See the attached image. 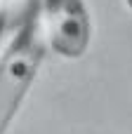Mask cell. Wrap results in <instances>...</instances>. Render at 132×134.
I'll list each match as a JSON object with an SVG mask.
<instances>
[{
  "instance_id": "obj_3",
  "label": "cell",
  "mask_w": 132,
  "mask_h": 134,
  "mask_svg": "<svg viewBox=\"0 0 132 134\" xmlns=\"http://www.w3.org/2000/svg\"><path fill=\"white\" fill-rule=\"evenodd\" d=\"M9 9H12V0H0V57H2V40L7 33V21H9Z\"/></svg>"
},
{
  "instance_id": "obj_2",
  "label": "cell",
  "mask_w": 132,
  "mask_h": 134,
  "mask_svg": "<svg viewBox=\"0 0 132 134\" xmlns=\"http://www.w3.org/2000/svg\"><path fill=\"white\" fill-rule=\"evenodd\" d=\"M47 52L78 61L92 45V14L87 0H40L38 7Z\"/></svg>"
},
{
  "instance_id": "obj_1",
  "label": "cell",
  "mask_w": 132,
  "mask_h": 134,
  "mask_svg": "<svg viewBox=\"0 0 132 134\" xmlns=\"http://www.w3.org/2000/svg\"><path fill=\"white\" fill-rule=\"evenodd\" d=\"M45 54L47 45L43 38L40 14L33 9L21 21L0 57V134H7L24 101L28 99Z\"/></svg>"
},
{
  "instance_id": "obj_4",
  "label": "cell",
  "mask_w": 132,
  "mask_h": 134,
  "mask_svg": "<svg viewBox=\"0 0 132 134\" xmlns=\"http://www.w3.org/2000/svg\"><path fill=\"white\" fill-rule=\"evenodd\" d=\"M123 2H125V7H128V9L132 12V0H123Z\"/></svg>"
}]
</instances>
